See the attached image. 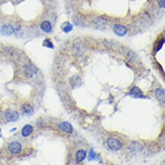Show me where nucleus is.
Masks as SVG:
<instances>
[{"instance_id": "nucleus-9", "label": "nucleus", "mask_w": 165, "mask_h": 165, "mask_svg": "<svg viewBox=\"0 0 165 165\" xmlns=\"http://www.w3.org/2000/svg\"><path fill=\"white\" fill-rule=\"evenodd\" d=\"M86 158V151L84 150H79L77 151L76 155H75V161L77 164H79L82 161L84 160V158Z\"/></svg>"}, {"instance_id": "nucleus-8", "label": "nucleus", "mask_w": 165, "mask_h": 165, "mask_svg": "<svg viewBox=\"0 0 165 165\" xmlns=\"http://www.w3.org/2000/svg\"><path fill=\"white\" fill-rule=\"evenodd\" d=\"M14 32L13 27L10 25H4L1 28V33L3 35H10Z\"/></svg>"}, {"instance_id": "nucleus-11", "label": "nucleus", "mask_w": 165, "mask_h": 165, "mask_svg": "<svg viewBox=\"0 0 165 165\" xmlns=\"http://www.w3.org/2000/svg\"><path fill=\"white\" fill-rule=\"evenodd\" d=\"M21 109L23 112L26 115H32L34 113V108L30 104H24L21 106Z\"/></svg>"}, {"instance_id": "nucleus-12", "label": "nucleus", "mask_w": 165, "mask_h": 165, "mask_svg": "<svg viewBox=\"0 0 165 165\" xmlns=\"http://www.w3.org/2000/svg\"><path fill=\"white\" fill-rule=\"evenodd\" d=\"M41 29L43 30V32H46V33H50L51 31H52V26H51V24H50V21H45L42 22L41 25Z\"/></svg>"}, {"instance_id": "nucleus-5", "label": "nucleus", "mask_w": 165, "mask_h": 165, "mask_svg": "<svg viewBox=\"0 0 165 165\" xmlns=\"http://www.w3.org/2000/svg\"><path fill=\"white\" fill-rule=\"evenodd\" d=\"M113 31L119 36H123L127 33V28L122 25H116L113 27Z\"/></svg>"}, {"instance_id": "nucleus-14", "label": "nucleus", "mask_w": 165, "mask_h": 165, "mask_svg": "<svg viewBox=\"0 0 165 165\" xmlns=\"http://www.w3.org/2000/svg\"><path fill=\"white\" fill-rule=\"evenodd\" d=\"M70 84L71 86L73 87V88H75V87H78L81 84V79H80L79 76H74L73 77L70 79Z\"/></svg>"}, {"instance_id": "nucleus-10", "label": "nucleus", "mask_w": 165, "mask_h": 165, "mask_svg": "<svg viewBox=\"0 0 165 165\" xmlns=\"http://www.w3.org/2000/svg\"><path fill=\"white\" fill-rule=\"evenodd\" d=\"M32 131H33V127L30 125H26L23 127L21 130V135L24 137H27L31 134Z\"/></svg>"}, {"instance_id": "nucleus-3", "label": "nucleus", "mask_w": 165, "mask_h": 165, "mask_svg": "<svg viewBox=\"0 0 165 165\" xmlns=\"http://www.w3.org/2000/svg\"><path fill=\"white\" fill-rule=\"evenodd\" d=\"M9 149L11 154H16L20 153L21 151V144L17 142H11V144H9Z\"/></svg>"}, {"instance_id": "nucleus-6", "label": "nucleus", "mask_w": 165, "mask_h": 165, "mask_svg": "<svg viewBox=\"0 0 165 165\" xmlns=\"http://www.w3.org/2000/svg\"><path fill=\"white\" fill-rule=\"evenodd\" d=\"M129 96H131L133 98H142L143 93L138 87H134L129 91Z\"/></svg>"}, {"instance_id": "nucleus-18", "label": "nucleus", "mask_w": 165, "mask_h": 165, "mask_svg": "<svg viewBox=\"0 0 165 165\" xmlns=\"http://www.w3.org/2000/svg\"><path fill=\"white\" fill-rule=\"evenodd\" d=\"M159 5L162 8H164L165 6V0H160L159 1Z\"/></svg>"}, {"instance_id": "nucleus-15", "label": "nucleus", "mask_w": 165, "mask_h": 165, "mask_svg": "<svg viewBox=\"0 0 165 165\" xmlns=\"http://www.w3.org/2000/svg\"><path fill=\"white\" fill-rule=\"evenodd\" d=\"M73 25H71L70 23L65 22L63 24V32H66V33H68V32H71V31L73 30Z\"/></svg>"}, {"instance_id": "nucleus-1", "label": "nucleus", "mask_w": 165, "mask_h": 165, "mask_svg": "<svg viewBox=\"0 0 165 165\" xmlns=\"http://www.w3.org/2000/svg\"><path fill=\"white\" fill-rule=\"evenodd\" d=\"M107 145L113 151H118L122 148L121 142L119 140L113 138H109L107 140Z\"/></svg>"}, {"instance_id": "nucleus-4", "label": "nucleus", "mask_w": 165, "mask_h": 165, "mask_svg": "<svg viewBox=\"0 0 165 165\" xmlns=\"http://www.w3.org/2000/svg\"><path fill=\"white\" fill-rule=\"evenodd\" d=\"M5 118L9 121H15L19 118V114L18 112L14 110H9L5 112Z\"/></svg>"}, {"instance_id": "nucleus-13", "label": "nucleus", "mask_w": 165, "mask_h": 165, "mask_svg": "<svg viewBox=\"0 0 165 165\" xmlns=\"http://www.w3.org/2000/svg\"><path fill=\"white\" fill-rule=\"evenodd\" d=\"M157 98L158 99L159 101H161V103H164L165 99V93L163 89H158L155 92Z\"/></svg>"}, {"instance_id": "nucleus-2", "label": "nucleus", "mask_w": 165, "mask_h": 165, "mask_svg": "<svg viewBox=\"0 0 165 165\" xmlns=\"http://www.w3.org/2000/svg\"><path fill=\"white\" fill-rule=\"evenodd\" d=\"M37 72V69L34 65H27L25 67V74L28 78L33 77Z\"/></svg>"}, {"instance_id": "nucleus-17", "label": "nucleus", "mask_w": 165, "mask_h": 165, "mask_svg": "<svg viewBox=\"0 0 165 165\" xmlns=\"http://www.w3.org/2000/svg\"><path fill=\"white\" fill-rule=\"evenodd\" d=\"M43 45L46 48H53V43L50 41V39H46L44 40L43 43Z\"/></svg>"}, {"instance_id": "nucleus-16", "label": "nucleus", "mask_w": 165, "mask_h": 165, "mask_svg": "<svg viewBox=\"0 0 165 165\" xmlns=\"http://www.w3.org/2000/svg\"><path fill=\"white\" fill-rule=\"evenodd\" d=\"M98 157L97 156V154L94 153V151L92 148L90 149V151H89V154H88V160H94V159H97Z\"/></svg>"}, {"instance_id": "nucleus-7", "label": "nucleus", "mask_w": 165, "mask_h": 165, "mask_svg": "<svg viewBox=\"0 0 165 165\" xmlns=\"http://www.w3.org/2000/svg\"><path fill=\"white\" fill-rule=\"evenodd\" d=\"M59 127L64 132L70 134V133H72L73 131V128L72 125L69 123V122H66V121H64V122H62V123L59 124Z\"/></svg>"}]
</instances>
